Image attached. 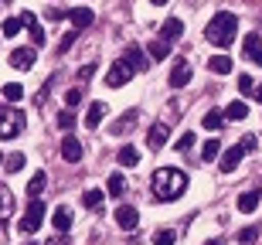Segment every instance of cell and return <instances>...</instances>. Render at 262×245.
Returning <instances> with one entry per match:
<instances>
[{"label": "cell", "mask_w": 262, "mask_h": 245, "mask_svg": "<svg viewBox=\"0 0 262 245\" xmlns=\"http://www.w3.org/2000/svg\"><path fill=\"white\" fill-rule=\"evenodd\" d=\"M150 187H154L157 201H177V197L187 191V174L177 170V167H160V170L150 177Z\"/></svg>", "instance_id": "1"}, {"label": "cell", "mask_w": 262, "mask_h": 245, "mask_svg": "<svg viewBox=\"0 0 262 245\" xmlns=\"http://www.w3.org/2000/svg\"><path fill=\"white\" fill-rule=\"evenodd\" d=\"M235 31H238V17L228 14V10H222L208 24V41H211L214 48H228V44H235Z\"/></svg>", "instance_id": "2"}, {"label": "cell", "mask_w": 262, "mask_h": 245, "mask_svg": "<svg viewBox=\"0 0 262 245\" xmlns=\"http://www.w3.org/2000/svg\"><path fill=\"white\" fill-rule=\"evenodd\" d=\"M24 126H28V119H24V113L14 106H0V140H14L24 133Z\"/></svg>", "instance_id": "3"}, {"label": "cell", "mask_w": 262, "mask_h": 245, "mask_svg": "<svg viewBox=\"0 0 262 245\" xmlns=\"http://www.w3.org/2000/svg\"><path fill=\"white\" fill-rule=\"evenodd\" d=\"M41 221H45V201H41V197H31L28 211L20 218V232H24V235H34L41 228Z\"/></svg>", "instance_id": "4"}, {"label": "cell", "mask_w": 262, "mask_h": 245, "mask_svg": "<svg viewBox=\"0 0 262 245\" xmlns=\"http://www.w3.org/2000/svg\"><path fill=\"white\" fill-rule=\"evenodd\" d=\"M252 150H255V137H242V143H235V147L222 157V170H225V174H232L235 167L242 164V157H245V153H252Z\"/></svg>", "instance_id": "5"}, {"label": "cell", "mask_w": 262, "mask_h": 245, "mask_svg": "<svg viewBox=\"0 0 262 245\" xmlns=\"http://www.w3.org/2000/svg\"><path fill=\"white\" fill-rule=\"evenodd\" d=\"M123 61H126V69L133 72H146V65H150V58L143 55V48L140 44H126V51H123Z\"/></svg>", "instance_id": "6"}, {"label": "cell", "mask_w": 262, "mask_h": 245, "mask_svg": "<svg viewBox=\"0 0 262 245\" xmlns=\"http://www.w3.org/2000/svg\"><path fill=\"white\" fill-rule=\"evenodd\" d=\"M129 79H133V72L126 69V61H123V58L109 65V72H106V85H113V88H123Z\"/></svg>", "instance_id": "7"}, {"label": "cell", "mask_w": 262, "mask_h": 245, "mask_svg": "<svg viewBox=\"0 0 262 245\" xmlns=\"http://www.w3.org/2000/svg\"><path fill=\"white\" fill-rule=\"evenodd\" d=\"M191 75H194L191 61H187V58H177L174 69H170V85H174V88H184L187 82H191Z\"/></svg>", "instance_id": "8"}, {"label": "cell", "mask_w": 262, "mask_h": 245, "mask_svg": "<svg viewBox=\"0 0 262 245\" xmlns=\"http://www.w3.org/2000/svg\"><path fill=\"white\" fill-rule=\"evenodd\" d=\"M136 221H140V211H136L133 205H119L116 208V225L123 228V232H133Z\"/></svg>", "instance_id": "9"}, {"label": "cell", "mask_w": 262, "mask_h": 245, "mask_svg": "<svg viewBox=\"0 0 262 245\" xmlns=\"http://www.w3.org/2000/svg\"><path fill=\"white\" fill-rule=\"evenodd\" d=\"M167 140H170V126H167V123H154V126H150V133H146V143H150L154 150L167 147Z\"/></svg>", "instance_id": "10"}, {"label": "cell", "mask_w": 262, "mask_h": 245, "mask_svg": "<svg viewBox=\"0 0 262 245\" xmlns=\"http://www.w3.org/2000/svg\"><path fill=\"white\" fill-rule=\"evenodd\" d=\"M245 58L255 61V65H262V34H259V31L245 34Z\"/></svg>", "instance_id": "11"}, {"label": "cell", "mask_w": 262, "mask_h": 245, "mask_svg": "<svg viewBox=\"0 0 262 245\" xmlns=\"http://www.w3.org/2000/svg\"><path fill=\"white\" fill-rule=\"evenodd\" d=\"M10 65L20 69V72L34 69V48H14V51H10Z\"/></svg>", "instance_id": "12"}, {"label": "cell", "mask_w": 262, "mask_h": 245, "mask_svg": "<svg viewBox=\"0 0 262 245\" xmlns=\"http://www.w3.org/2000/svg\"><path fill=\"white\" fill-rule=\"evenodd\" d=\"M68 20H72V28H75V31H85V28H92L96 14H92L89 7H75V10H68Z\"/></svg>", "instance_id": "13"}, {"label": "cell", "mask_w": 262, "mask_h": 245, "mask_svg": "<svg viewBox=\"0 0 262 245\" xmlns=\"http://www.w3.org/2000/svg\"><path fill=\"white\" fill-rule=\"evenodd\" d=\"M82 153H85V150H82V143H78L75 137H65V140H61V157H65L68 164H78V160H82Z\"/></svg>", "instance_id": "14"}, {"label": "cell", "mask_w": 262, "mask_h": 245, "mask_svg": "<svg viewBox=\"0 0 262 245\" xmlns=\"http://www.w3.org/2000/svg\"><path fill=\"white\" fill-rule=\"evenodd\" d=\"M20 24H24V28L31 31V41H34V44H45V31H41L38 17H34L31 10H24V14H20Z\"/></svg>", "instance_id": "15"}, {"label": "cell", "mask_w": 262, "mask_h": 245, "mask_svg": "<svg viewBox=\"0 0 262 245\" xmlns=\"http://www.w3.org/2000/svg\"><path fill=\"white\" fill-rule=\"evenodd\" d=\"M109 109H106V102H92V106H89V113H85V126L89 129H96L99 123H102V116H106Z\"/></svg>", "instance_id": "16"}, {"label": "cell", "mask_w": 262, "mask_h": 245, "mask_svg": "<svg viewBox=\"0 0 262 245\" xmlns=\"http://www.w3.org/2000/svg\"><path fill=\"white\" fill-rule=\"evenodd\" d=\"M181 34H184V24H181L177 17H170V20L164 24V28H160V38H164V41H170V44H174V41L181 38Z\"/></svg>", "instance_id": "17"}, {"label": "cell", "mask_w": 262, "mask_h": 245, "mask_svg": "<svg viewBox=\"0 0 262 245\" xmlns=\"http://www.w3.org/2000/svg\"><path fill=\"white\" fill-rule=\"evenodd\" d=\"M51 225H55V228L61 232V235H65L68 228H72V211H68L65 205H61V208H55V215H51Z\"/></svg>", "instance_id": "18"}, {"label": "cell", "mask_w": 262, "mask_h": 245, "mask_svg": "<svg viewBox=\"0 0 262 245\" xmlns=\"http://www.w3.org/2000/svg\"><path fill=\"white\" fill-rule=\"evenodd\" d=\"M14 215V194H10L7 184H0V218H10Z\"/></svg>", "instance_id": "19"}, {"label": "cell", "mask_w": 262, "mask_h": 245, "mask_svg": "<svg viewBox=\"0 0 262 245\" xmlns=\"http://www.w3.org/2000/svg\"><path fill=\"white\" fill-rule=\"evenodd\" d=\"M208 69H211L214 75H228V72H232V58H228V55H214V58H208Z\"/></svg>", "instance_id": "20"}, {"label": "cell", "mask_w": 262, "mask_h": 245, "mask_svg": "<svg viewBox=\"0 0 262 245\" xmlns=\"http://www.w3.org/2000/svg\"><path fill=\"white\" fill-rule=\"evenodd\" d=\"M146 51H150V58H154V61H164L167 55H170V41L157 38V41H150V48H146Z\"/></svg>", "instance_id": "21"}, {"label": "cell", "mask_w": 262, "mask_h": 245, "mask_svg": "<svg viewBox=\"0 0 262 245\" xmlns=\"http://www.w3.org/2000/svg\"><path fill=\"white\" fill-rule=\"evenodd\" d=\"M116 160H119L123 167H136V164H140V150H136V147H129V143H126V147H119Z\"/></svg>", "instance_id": "22"}, {"label": "cell", "mask_w": 262, "mask_h": 245, "mask_svg": "<svg viewBox=\"0 0 262 245\" xmlns=\"http://www.w3.org/2000/svg\"><path fill=\"white\" fill-rule=\"evenodd\" d=\"M259 191H245V194H238V211H245V215H249V211H255V208H259Z\"/></svg>", "instance_id": "23"}, {"label": "cell", "mask_w": 262, "mask_h": 245, "mask_svg": "<svg viewBox=\"0 0 262 245\" xmlns=\"http://www.w3.org/2000/svg\"><path fill=\"white\" fill-rule=\"evenodd\" d=\"M106 191H109L106 197H119V194H123V191H126V177H123V174H119V170H116V174L109 177V184H106Z\"/></svg>", "instance_id": "24"}, {"label": "cell", "mask_w": 262, "mask_h": 245, "mask_svg": "<svg viewBox=\"0 0 262 245\" xmlns=\"http://www.w3.org/2000/svg\"><path fill=\"white\" fill-rule=\"evenodd\" d=\"M20 28H24V24H20V17H7L4 24H0V34H4V38H17Z\"/></svg>", "instance_id": "25"}, {"label": "cell", "mask_w": 262, "mask_h": 245, "mask_svg": "<svg viewBox=\"0 0 262 245\" xmlns=\"http://www.w3.org/2000/svg\"><path fill=\"white\" fill-rule=\"evenodd\" d=\"M222 126H225V116L218 113V109H211V113H204V129H211V133H218Z\"/></svg>", "instance_id": "26"}, {"label": "cell", "mask_w": 262, "mask_h": 245, "mask_svg": "<svg viewBox=\"0 0 262 245\" xmlns=\"http://www.w3.org/2000/svg\"><path fill=\"white\" fill-rule=\"evenodd\" d=\"M45 184H48V174H45V170H38V174L31 177V184H28V194H31V197H38L41 191H45Z\"/></svg>", "instance_id": "27"}, {"label": "cell", "mask_w": 262, "mask_h": 245, "mask_svg": "<svg viewBox=\"0 0 262 245\" xmlns=\"http://www.w3.org/2000/svg\"><path fill=\"white\" fill-rule=\"evenodd\" d=\"M249 116V106H245L242 99H238V102H232V106L225 109V119H245Z\"/></svg>", "instance_id": "28"}, {"label": "cell", "mask_w": 262, "mask_h": 245, "mask_svg": "<svg viewBox=\"0 0 262 245\" xmlns=\"http://www.w3.org/2000/svg\"><path fill=\"white\" fill-rule=\"evenodd\" d=\"M4 99H7V102H20V99H24V85L7 82V85H4Z\"/></svg>", "instance_id": "29"}, {"label": "cell", "mask_w": 262, "mask_h": 245, "mask_svg": "<svg viewBox=\"0 0 262 245\" xmlns=\"http://www.w3.org/2000/svg\"><path fill=\"white\" fill-rule=\"evenodd\" d=\"M194 133H191V129H184V133H181V137H177L174 140V150H181V153H184V150H191V147H194Z\"/></svg>", "instance_id": "30"}, {"label": "cell", "mask_w": 262, "mask_h": 245, "mask_svg": "<svg viewBox=\"0 0 262 245\" xmlns=\"http://www.w3.org/2000/svg\"><path fill=\"white\" fill-rule=\"evenodd\" d=\"M4 170H10V174L24 170V153H10V157H4Z\"/></svg>", "instance_id": "31"}, {"label": "cell", "mask_w": 262, "mask_h": 245, "mask_svg": "<svg viewBox=\"0 0 262 245\" xmlns=\"http://www.w3.org/2000/svg\"><path fill=\"white\" fill-rule=\"evenodd\" d=\"M102 197H106V191H99V187H89L82 201H85V208H99V205H102Z\"/></svg>", "instance_id": "32"}, {"label": "cell", "mask_w": 262, "mask_h": 245, "mask_svg": "<svg viewBox=\"0 0 262 245\" xmlns=\"http://www.w3.org/2000/svg\"><path fill=\"white\" fill-rule=\"evenodd\" d=\"M129 126H136V113H126V116L119 119V123H113V133H116V137H123Z\"/></svg>", "instance_id": "33"}, {"label": "cell", "mask_w": 262, "mask_h": 245, "mask_svg": "<svg viewBox=\"0 0 262 245\" xmlns=\"http://www.w3.org/2000/svg\"><path fill=\"white\" fill-rule=\"evenodd\" d=\"M218 153H222V140H208V143H204V150H201V157L208 160V164H211Z\"/></svg>", "instance_id": "34"}, {"label": "cell", "mask_w": 262, "mask_h": 245, "mask_svg": "<svg viewBox=\"0 0 262 245\" xmlns=\"http://www.w3.org/2000/svg\"><path fill=\"white\" fill-rule=\"evenodd\" d=\"M174 242H177V235L170 228H157L154 232V245H174Z\"/></svg>", "instance_id": "35"}, {"label": "cell", "mask_w": 262, "mask_h": 245, "mask_svg": "<svg viewBox=\"0 0 262 245\" xmlns=\"http://www.w3.org/2000/svg\"><path fill=\"white\" fill-rule=\"evenodd\" d=\"M238 92H242V96H252V92H255V79H252V75H245V72H242V79H238Z\"/></svg>", "instance_id": "36"}, {"label": "cell", "mask_w": 262, "mask_h": 245, "mask_svg": "<svg viewBox=\"0 0 262 245\" xmlns=\"http://www.w3.org/2000/svg\"><path fill=\"white\" fill-rule=\"evenodd\" d=\"M82 99H85V88H82V85H78V88H68V92H65V102H68V106H78Z\"/></svg>", "instance_id": "37"}, {"label": "cell", "mask_w": 262, "mask_h": 245, "mask_svg": "<svg viewBox=\"0 0 262 245\" xmlns=\"http://www.w3.org/2000/svg\"><path fill=\"white\" fill-rule=\"evenodd\" d=\"M255 238H259V228H255V225H249L245 232H238V242H242V245H252Z\"/></svg>", "instance_id": "38"}, {"label": "cell", "mask_w": 262, "mask_h": 245, "mask_svg": "<svg viewBox=\"0 0 262 245\" xmlns=\"http://www.w3.org/2000/svg\"><path fill=\"white\" fill-rule=\"evenodd\" d=\"M58 126H61V129H72V126H75V113H72V109L58 113Z\"/></svg>", "instance_id": "39"}, {"label": "cell", "mask_w": 262, "mask_h": 245, "mask_svg": "<svg viewBox=\"0 0 262 245\" xmlns=\"http://www.w3.org/2000/svg\"><path fill=\"white\" fill-rule=\"evenodd\" d=\"M75 34H78V31H68L65 38H61V44H58V51H68V48H72V44H75Z\"/></svg>", "instance_id": "40"}, {"label": "cell", "mask_w": 262, "mask_h": 245, "mask_svg": "<svg viewBox=\"0 0 262 245\" xmlns=\"http://www.w3.org/2000/svg\"><path fill=\"white\" fill-rule=\"evenodd\" d=\"M252 99H259V102H262V82H255V92H252Z\"/></svg>", "instance_id": "41"}, {"label": "cell", "mask_w": 262, "mask_h": 245, "mask_svg": "<svg viewBox=\"0 0 262 245\" xmlns=\"http://www.w3.org/2000/svg\"><path fill=\"white\" fill-rule=\"evenodd\" d=\"M48 245H65V235H58V238H48Z\"/></svg>", "instance_id": "42"}, {"label": "cell", "mask_w": 262, "mask_h": 245, "mask_svg": "<svg viewBox=\"0 0 262 245\" xmlns=\"http://www.w3.org/2000/svg\"><path fill=\"white\" fill-rule=\"evenodd\" d=\"M204 245H225V242H222V238H211V242H204Z\"/></svg>", "instance_id": "43"}, {"label": "cell", "mask_w": 262, "mask_h": 245, "mask_svg": "<svg viewBox=\"0 0 262 245\" xmlns=\"http://www.w3.org/2000/svg\"><path fill=\"white\" fill-rule=\"evenodd\" d=\"M150 4H157V7H160V4H167V0H150Z\"/></svg>", "instance_id": "44"}, {"label": "cell", "mask_w": 262, "mask_h": 245, "mask_svg": "<svg viewBox=\"0 0 262 245\" xmlns=\"http://www.w3.org/2000/svg\"><path fill=\"white\" fill-rule=\"evenodd\" d=\"M0 164H4V153H0Z\"/></svg>", "instance_id": "45"}]
</instances>
